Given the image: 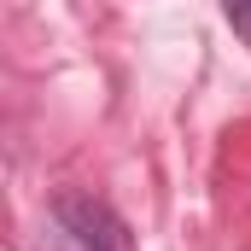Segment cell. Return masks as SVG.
Segmentation results:
<instances>
[{
	"mask_svg": "<svg viewBox=\"0 0 251 251\" xmlns=\"http://www.w3.org/2000/svg\"><path fill=\"white\" fill-rule=\"evenodd\" d=\"M53 216H59L64 240L76 251H128V234L123 222L100 204V199H82V193H64L59 204H53Z\"/></svg>",
	"mask_w": 251,
	"mask_h": 251,
	"instance_id": "obj_1",
	"label": "cell"
},
{
	"mask_svg": "<svg viewBox=\"0 0 251 251\" xmlns=\"http://www.w3.org/2000/svg\"><path fill=\"white\" fill-rule=\"evenodd\" d=\"M222 12H228V24L251 41V0H222Z\"/></svg>",
	"mask_w": 251,
	"mask_h": 251,
	"instance_id": "obj_2",
	"label": "cell"
}]
</instances>
